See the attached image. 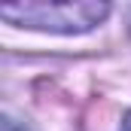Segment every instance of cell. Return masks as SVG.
Masks as SVG:
<instances>
[{"label": "cell", "instance_id": "cell-1", "mask_svg": "<svg viewBox=\"0 0 131 131\" xmlns=\"http://www.w3.org/2000/svg\"><path fill=\"white\" fill-rule=\"evenodd\" d=\"M110 15V3L98 0H79V3H3L0 18L34 28V31H52V34H85L95 25H101Z\"/></svg>", "mask_w": 131, "mask_h": 131}, {"label": "cell", "instance_id": "cell-2", "mask_svg": "<svg viewBox=\"0 0 131 131\" xmlns=\"http://www.w3.org/2000/svg\"><path fill=\"white\" fill-rule=\"evenodd\" d=\"M3 131H28V128H21V125H15V122H12V119L6 116V119H3Z\"/></svg>", "mask_w": 131, "mask_h": 131}, {"label": "cell", "instance_id": "cell-3", "mask_svg": "<svg viewBox=\"0 0 131 131\" xmlns=\"http://www.w3.org/2000/svg\"><path fill=\"white\" fill-rule=\"evenodd\" d=\"M122 131H131V113H128V119H125V125H122Z\"/></svg>", "mask_w": 131, "mask_h": 131}]
</instances>
